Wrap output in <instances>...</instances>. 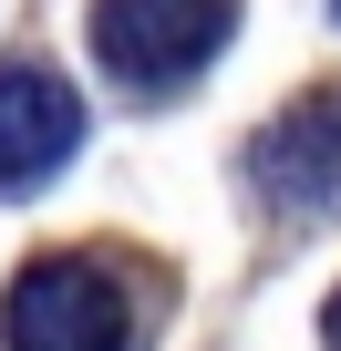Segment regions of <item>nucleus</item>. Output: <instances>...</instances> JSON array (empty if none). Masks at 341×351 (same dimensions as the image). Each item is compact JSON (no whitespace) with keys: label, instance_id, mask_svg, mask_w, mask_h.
I'll use <instances>...</instances> for the list:
<instances>
[{"label":"nucleus","instance_id":"obj_1","mask_svg":"<svg viewBox=\"0 0 341 351\" xmlns=\"http://www.w3.org/2000/svg\"><path fill=\"white\" fill-rule=\"evenodd\" d=\"M0 341L11 351H134L145 341V279L104 248H42L0 289Z\"/></svg>","mask_w":341,"mask_h":351},{"label":"nucleus","instance_id":"obj_6","mask_svg":"<svg viewBox=\"0 0 341 351\" xmlns=\"http://www.w3.org/2000/svg\"><path fill=\"white\" fill-rule=\"evenodd\" d=\"M331 11H341V0H331Z\"/></svg>","mask_w":341,"mask_h":351},{"label":"nucleus","instance_id":"obj_2","mask_svg":"<svg viewBox=\"0 0 341 351\" xmlns=\"http://www.w3.org/2000/svg\"><path fill=\"white\" fill-rule=\"evenodd\" d=\"M238 32V0H93V62L134 93H176Z\"/></svg>","mask_w":341,"mask_h":351},{"label":"nucleus","instance_id":"obj_4","mask_svg":"<svg viewBox=\"0 0 341 351\" xmlns=\"http://www.w3.org/2000/svg\"><path fill=\"white\" fill-rule=\"evenodd\" d=\"M73 145H83L73 83L42 73V62H0V197L52 186V176L73 165Z\"/></svg>","mask_w":341,"mask_h":351},{"label":"nucleus","instance_id":"obj_5","mask_svg":"<svg viewBox=\"0 0 341 351\" xmlns=\"http://www.w3.org/2000/svg\"><path fill=\"white\" fill-rule=\"evenodd\" d=\"M320 341H331V351H341V289H331V310H320Z\"/></svg>","mask_w":341,"mask_h":351},{"label":"nucleus","instance_id":"obj_3","mask_svg":"<svg viewBox=\"0 0 341 351\" xmlns=\"http://www.w3.org/2000/svg\"><path fill=\"white\" fill-rule=\"evenodd\" d=\"M248 197L269 217H331L341 207V93H290L248 134Z\"/></svg>","mask_w":341,"mask_h":351}]
</instances>
